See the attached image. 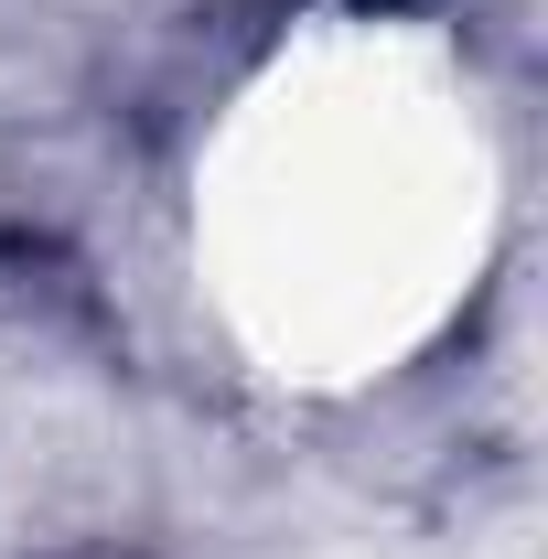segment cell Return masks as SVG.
Here are the masks:
<instances>
[{
	"instance_id": "cell-1",
	"label": "cell",
	"mask_w": 548,
	"mask_h": 559,
	"mask_svg": "<svg viewBox=\"0 0 548 559\" xmlns=\"http://www.w3.org/2000/svg\"><path fill=\"white\" fill-rule=\"evenodd\" d=\"M484 151L441 75L398 44L279 66L215 162V259L237 323L301 377H366L441 323L474 270Z\"/></svg>"
}]
</instances>
